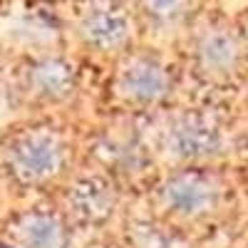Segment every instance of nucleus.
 Returning <instances> with one entry per match:
<instances>
[{
    "mask_svg": "<svg viewBox=\"0 0 248 248\" xmlns=\"http://www.w3.org/2000/svg\"><path fill=\"white\" fill-rule=\"evenodd\" d=\"M5 169L23 186H43L62 174L67 141L52 127H28L10 137L3 149Z\"/></svg>",
    "mask_w": 248,
    "mask_h": 248,
    "instance_id": "nucleus-1",
    "label": "nucleus"
},
{
    "mask_svg": "<svg viewBox=\"0 0 248 248\" xmlns=\"http://www.w3.org/2000/svg\"><path fill=\"white\" fill-rule=\"evenodd\" d=\"M156 196L159 203L171 216L184 221H196V218H206L221 206L223 186L218 176L211 171L181 169L159 184Z\"/></svg>",
    "mask_w": 248,
    "mask_h": 248,
    "instance_id": "nucleus-2",
    "label": "nucleus"
},
{
    "mask_svg": "<svg viewBox=\"0 0 248 248\" xmlns=\"http://www.w3.org/2000/svg\"><path fill=\"white\" fill-rule=\"evenodd\" d=\"M171 87V75L161 60L152 55H134L122 62L112 90L119 102L129 107H152L167 97Z\"/></svg>",
    "mask_w": 248,
    "mask_h": 248,
    "instance_id": "nucleus-3",
    "label": "nucleus"
},
{
    "mask_svg": "<svg viewBox=\"0 0 248 248\" xmlns=\"http://www.w3.org/2000/svg\"><path fill=\"white\" fill-rule=\"evenodd\" d=\"M164 144L171 156L181 161H199L221 152L223 132L214 117L201 112H186L169 122L167 132H164Z\"/></svg>",
    "mask_w": 248,
    "mask_h": 248,
    "instance_id": "nucleus-4",
    "label": "nucleus"
},
{
    "mask_svg": "<svg viewBox=\"0 0 248 248\" xmlns=\"http://www.w3.org/2000/svg\"><path fill=\"white\" fill-rule=\"evenodd\" d=\"M5 243L8 248H67L70 231L60 214L30 209L8 223Z\"/></svg>",
    "mask_w": 248,
    "mask_h": 248,
    "instance_id": "nucleus-5",
    "label": "nucleus"
},
{
    "mask_svg": "<svg viewBox=\"0 0 248 248\" xmlns=\"http://www.w3.org/2000/svg\"><path fill=\"white\" fill-rule=\"evenodd\" d=\"M65 201H67L70 216L77 223L97 226L112 216L114 206H117V191L109 179L90 174V176H79L70 184Z\"/></svg>",
    "mask_w": 248,
    "mask_h": 248,
    "instance_id": "nucleus-6",
    "label": "nucleus"
},
{
    "mask_svg": "<svg viewBox=\"0 0 248 248\" xmlns=\"http://www.w3.org/2000/svg\"><path fill=\"white\" fill-rule=\"evenodd\" d=\"M241 37L229 32L221 25H209L203 28L196 40H194V60L196 70L211 79L229 77L231 72L238 70L241 62Z\"/></svg>",
    "mask_w": 248,
    "mask_h": 248,
    "instance_id": "nucleus-7",
    "label": "nucleus"
},
{
    "mask_svg": "<svg viewBox=\"0 0 248 248\" xmlns=\"http://www.w3.org/2000/svg\"><path fill=\"white\" fill-rule=\"evenodd\" d=\"M79 35L99 52L122 50L132 40V20L119 8H94L82 17Z\"/></svg>",
    "mask_w": 248,
    "mask_h": 248,
    "instance_id": "nucleus-8",
    "label": "nucleus"
},
{
    "mask_svg": "<svg viewBox=\"0 0 248 248\" xmlns=\"http://www.w3.org/2000/svg\"><path fill=\"white\" fill-rule=\"evenodd\" d=\"M28 85L32 94H40L45 99L67 97L75 90V67L72 62H65L60 57L40 60L28 72Z\"/></svg>",
    "mask_w": 248,
    "mask_h": 248,
    "instance_id": "nucleus-9",
    "label": "nucleus"
},
{
    "mask_svg": "<svg viewBox=\"0 0 248 248\" xmlns=\"http://www.w3.org/2000/svg\"><path fill=\"white\" fill-rule=\"evenodd\" d=\"M129 246L132 248H191L186 241H181L176 233L167 231L159 223H147V221H137L129 226L127 231Z\"/></svg>",
    "mask_w": 248,
    "mask_h": 248,
    "instance_id": "nucleus-10",
    "label": "nucleus"
},
{
    "mask_svg": "<svg viewBox=\"0 0 248 248\" xmlns=\"http://www.w3.org/2000/svg\"><path fill=\"white\" fill-rule=\"evenodd\" d=\"M241 45L248 50V13H246L243 20H241Z\"/></svg>",
    "mask_w": 248,
    "mask_h": 248,
    "instance_id": "nucleus-11",
    "label": "nucleus"
}]
</instances>
